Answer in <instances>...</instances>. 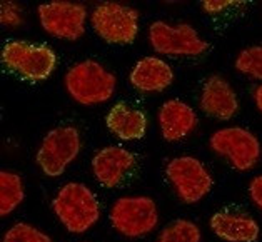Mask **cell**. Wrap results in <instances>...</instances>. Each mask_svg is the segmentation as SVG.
<instances>
[{"label": "cell", "instance_id": "16", "mask_svg": "<svg viewBox=\"0 0 262 242\" xmlns=\"http://www.w3.org/2000/svg\"><path fill=\"white\" fill-rule=\"evenodd\" d=\"M107 129L122 141H137L145 136L147 117L145 114L125 102H119L112 107L105 119Z\"/></svg>", "mask_w": 262, "mask_h": 242}, {"label": "cell", "instance_id": "10", "mask_svg": "<svg viewBox=\"0 0 262 242\" xmlns=\"http://www.w3.org/2000/svg\"><path fill=\"white\" fill-rule=\"evenodd\" d=\"M39 20L49 35L63 40H77L85 32L87 9L74 2H49L39 5Z\"/></svg>", "mask_w": 262, "mask_h": 242}, {"label": "cell", "instance_id": "8", "mask_svg": "<svg viewBox=\"0 0 262 242\" xmlns=\"http://www.w3.org/2000/svg\"><path fill=\"white\" fill-rule=\"evenodd\" d=\"M210 149L217 156L227 159L235 170H251L260 157L259 139L242 127H226L210 136Z\"/></svg>", "mask_w": 262, "mask_h": 242}, {"label": "cell", "instance_id": "7", "mask_svg": "<svg viewBox=\"0 0 262 242\" xmlns=\"http://www.w3.org/2000/svg\"><path fill=\"white\" fill-rule=\"evenodd\" d=\"M165 175L179 199L185 204L202 201L214 187V179L207 167L192 156L172 159L165 167Z\"/></svg>", "mask_w": 262, "mask_h": 242}, {"label": "cell", "instance_id": "18", "mask_svg": "<svg viewBox=\"0 0 262 242\" xmlns=\"http://www.w3.org/2000/svg\"><path fill=\"white\" fill-rule=\"evenodd\" d=\"M156 242H201V229L192 221L177 219L162 229Z\"/></svg>", "mask_w": 262, "mask_h": 242}, {"label": "cell", "instance_id": "3", "mask_svg": "<svg viewBox=\"0 0 262 242\" xmlns=\"http://www.w3.org/2000/svg\"><path fill=\"white\" fill-rule=\"evenodd\" d=\"M2 62L17 77L29 82H39L49 79L54 72L57 55L43 43L12 40L2 49Z\"/></svg>", "mask_w": 262, "mask_h": 242}, {"label": "cell", "instance_id": "17", "mask_svg": "<svg viewBox=\"0 0 262 242\" xmlns=\"http://www.w3.org/2000/svg\"><path fill=\"white\" fill-rule=\"evenodd\" d=\"M25 197L22 177L14 172H0V215L5 217L20 206Z\"/></svg>", "mask_w": 262, "mask_h": 242}, {"label": "cell", "instance_id": "19", "mask_svg": "<svg viewBox=\"0 0 262 242\" xmlns=\"http://www.w3.org/2000/svg\"><path fill=\"white\" fill-rule=\"evenodd\" d=\"M235 69L254 80H262V46L244 49L235 59Z\"/></svg>", "mask_w": 262, "mask_h": 242}, {"label": "cell", "instance_id": "4", "mask_svg": "<svg viewBox=\"0 0 262 242\" xmlns=\"http://www.w3.org/2000/svg\"><path fill=\"white\" fill-rule=\"evenodd\" d=\"M112 227L119 234L130 239H139L150 234L159 224V211L154 199L147 195L120 197L108 214Z\"/></svg>", "mask_w": 262, "mask_h": 242}, {"label": "cell", "instance_id": "9", "mask_svg": "<svg viewBox=\"0 0 262 242\" xmlns=\"http://www.w3.org/2000/svg\"><path fill=\"white\" fill-rule=\"evenodd\" d=\"M149 40L157 54L194 57L207 52L209 43L189 24L170 25L157 20L149 27Z\"/></svg>", "mask_w": 262, "mask_h": 242}, {"label": "cell", "instance_id": "2", "mask_svg": "<svg viewBox=\"0 0 262 242\" xmlns=\"http://www.w3.org/2000/svg\"><path fill=\"white\" fill-rule=\"evenodd\" d=\"M66 89L69 95L82 105H95L107 102L116 92V75L102 63L84 60L70 67L66 74Z\"/></svg>", "mask_w": 262, "mask_h": 242}, {"label": "cell", "instance_id": "1", "mask_svg": "<svg viewBox=\"0 0 262 242\" xmlns=\"http://www.w3.org/2000/svg\"><path fill=\"white\" fill-rule=\"evenodd\" d=\"M52 209L62 226L72 234H84L100 217V204L85 184L69 182L55 194Z\"/></svg>", "mask_w": 262, "mask_h": 242}, {"label": "cell", "instance_id": "14", "mask_svg": "<svg viewBox=\"0 0 262 242\" xmlns=\"http://www.w3.org/2000/svg\"><path fill=\"white\" fill-rule=\"evenodd\" d=\"M199 119L195 111L185 102L170 99L159 109V127L167 142H179L192 132Z\"/></svg>", "mask_w": 262, "mask_h": 242}, {"label": "cell", "instance_id": "21", "mask_svg": "<svg viewBox=\"0 0 262 242\" xmlns=\"http://www.w3.org/2000/svg\"><path fill=\"white\" fill-rule=\"evenodd\" d=\"M0 20L4 25H18L22 22L20 9L14 2H2V14H0Z\"/></svg>", "mask_w": 262, "mask_h": 242}, {"label": "cell", "instance_id": "24", "mask_svg": "<svg viewBox=\"0 0 262 242\" xmlns=\"http://www.w3.org/2000/svg\"><path fill=\"white\" fill-rule=\"evenodd\" d=\"M254 102L257 105V109L262 112V84L254 91Z\"/></svg>", "mask_w": 262, "mask_h": 242}, {"label": "cell", "instance_id": "20", "mask_svg": "<svg viewBox=\"0 0 262 242\" xmlns=\"http://www.w3.org/2000/svg\"><path fill=\"white\" fill-rule=\"evenodd\" d=\"M2 242H54L46 232L40 229L27 224V222H17L7 232H5Z\"/></svg>", "mask_w": 262, "mask_h": 242}, {"label": "cell", "instance_id": "13", "mask_svg": "<svg viewBox=\"0 0 262 242\" xmlns=\"http://www.w3.org/2000/svg\"><path fill=\"white\" fill-rule=\"evenodd\" d=\"M210 229L226 242H255L260 227L252 215L239 209H222L210 217Z\"/></svg>", "mask_w": 262, "mask_h": 242}, {"label": "cell", "instance_id": "23", "mask_svg": "<svg viewBox=\"0 0 262 242\" xmlns=\"http://www.w3.org/2000/svg\"><path fill=\"white\" fill-rule=\"evenodd\" d=\"M234 4L237 2H232V0H206V2H202V9L209 14H219V12L232 7Z\"/></svg>", "mask_w": 262, "mask_h": 242}, {"label": "cell", "instance_id": "6", "mask_svg": "<svg viewBox=\"0 0 262 242\" xmlns=\"http://www.w3.org/2000/svg\"><path fill=\"white\" fill-rule=\"evenodd\" d=\"M80 152V134L74 125L52 129L37 150V164L49 177H60Z\"/></svg>", "mask_w": 262, "mask_h": 242}, {"label": "cell", "instance_id": "15", "mask_svg": "<svg viewBox=\"0 0 262 242\" xmlns=\"http://www.w3.org/2000/svg\"><path fill=\"white\" fill-rule=\"evenodd\" d=\"M129 80L139 92H162L172 84L174 72L159 57H144L134 65Z\"/></svg>", "mask_w": 262, "mask_h": 242}, {"label": "cell", "instance_id": "11", "mask_svg": "<svg viewBox=\"0 0 262 242\" xmlns=\"http://www.w3.org/2000/svg\"><path fill=\"white\" fill-rule=\"evenodd\" d=\"M137 167L136 156L119 145H108L95 152L92 159L94 177L102 187L116 189L129 179Z\"/></svg>", "mask_w": 262, "mask_h": 242}, {"label": "cell", "instance_id": "5", "mask_svg": "<svg viewBox=\"0 0 262 242\" xmlns=\"http://www.w3.org/2000/svg\"><path fill=\"white\" fill-rule=\"evenodd\" d=\"M91 24L102 40L114 46H129L139 34V12L129 5L105 2L91 14Z\"/></svg>", "mask_w": 262, "mask_h": 242}, {"label": "cell", "instance_id": "22", "mask_svg": "<svg viewBox=\"0 0 262 242\" xmlns=\"http://www.w3.org/2000/svg\"><path fill=\"white\" fill-rule=\"evenodd\" d=\"M249 195H251V201L255 204V207L262 211V175L254 177L249 184Z\"/></svg>", "mask_w": 262, "mask_h": 242}, {"label": "cell", "instance_id": "12", "mask_svg": "<svg viewBox=\"0 0 262 242\" xmlns=\"http://www.w3.org/2000/svg\"><path fill=\"white\" fill-rule=\"evenodd\" d=\"M199 104L201 111L206 116L217 120L232 119L239 111L237 94L234 92L232 85L221 75H210L204 82Z\"/></svg>", "mask_w": 262, "mask_h": 242}]
</instances>
